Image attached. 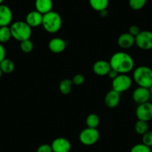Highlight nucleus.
I'll return each instance as SVG.
<instances>
[{"label": "nucleus", "instance_id": "obj_18", "mask_svg": "<svg viewBox=\"0 0 152 152\" xmlns=\"http://www.w3.org/2000/svg\"><path fill=\"white\" fill-rule=\"evenodd\" d=\"M89 3L93 10L102 12L106 11L109 5V0H89Z\"/></svg>", "mask_w": 152, "mask_h": 152}, {"label": "nucleus", "instance_id": "obj_15", "mask_svg": "<svg viewBox=\"0 0 152 152\" xmlns=\"http://www.w3.org/2000/svg\"><path fill=\"white\" fill-rule=\"evenodd\" d=\"M43 14L38 12L37 11H30L26 15V23L30 26L31 28L38 27L42 26V21H43Z\"/></svg>", "mask_w": 152, "mask_h": 152}, {"label": "nucleus", "instance_id": "obj_21", "mask_svg": "<svg viewBox=\"0 0 152 152\" xmlns=\"http://www.w3.org/2000/svg\"><path fill=\"white\" fill-rule=\"evenodd\" d=\"M72 81L71 79L65 78L62 80L59 84V90L63 95H68L71 93L72 87Z\"/></svg>", "mask_w": 152, "mask_h": 152}, {"label": "nucleus", "instance_id": "obj_17", "mask_svg": "<svg viewBox=\"0 0 152 152\" xmlns=\"http://www.w3.org/2000/svg\"><path fill=\"white\" fill-rule=\"evenodd\" d=\"M35 8L36 11L43 14L52 11L53 2L52 0H35Z\"/></svg>", "mask_w": 152, "mask_h": 152}, {"label": "nucleus", "instance_id": "obj_24", "mask_svg": "<svg viewBox=\"0 0 152 152\" xmlns=\"http://www.w3.org/2000/svg\"><path fill=\"white\" fill-rule=\"evenodd\" d=\"M147 0H129L130 8L134 11H139L144 8L145 5Z\"/></svg>", "mask_w": 152, "mask_h": 152}, {"label": "nucleus", "instance_id": "obj_19", "mask_svg": "<svg viewBox=\"0 0 152 152\" xmlns=\"http://www.w3.org/2000/svg\"><path fill=\"white\" fill-rule=\"evenodd\" d=\"M0 68L2 69V72L5 73V74H10V73L13 72L15 68L14 62L11 60L8 59V58H5V59L2 60L0 62Z\"/></svg>", "mask_w": 152, "mask_h": 152}, {"label": "nucleus", "instance_id": "obj_3", "mask_svg": "<svg viewBox=\"0 0 152 152\" xmlns=\"http://www.w3.org/2000/svg\"><path fill=\"white\" fill-rule=\"evenodd\" d=\"M42 26L44 30L49 33H56L61 28L62 18L58 12L51 11L43 14Z\"/></svg>", "mask_w": 152, "mask_h": 152}, {"label": "nucleus", "instance_id": "obj_5", "mask_svg": "<svg viewBox=\"0 0 152 152\" xmlns=\"http://www.w3.org/2000/svg\"><path fill=\"white\" fill-rule=\"evenodd\" d=\"M78 138L81 144L90 146L96 144L99 141L100 134L97 128H90L87 127L80 132Z\"/></svg>", "mask_w": 152, "mask_h": 152}, {"label": "nucleus", "instance_id": "obj_11", "mask_svg": "<svg viewBox=\"0 0 152 152\" xmlns=\"http://www.w3.org/2000/svg\"><path fill=\"white\" fill-rule=\"evenodd\" d=\"M13 20V13L11 8L5 5H0V27L8 26Z\"/></svg>", "mask_w": 152, "mask_h": 152}, {"label": "nucleus", "instance_id": "obj_8", "mask_svg": "<svg viewBox=\"0 0 152 152\" xmlns=\"http://www.w3.org/2000/svg\"><path fill=\"white\" fill-rule=\"evenodd\" d=\"M136 116L138 120L147 122L152 120V103L148 102L138 104L136 110Z\"/></svg>", "mask_w": 152, "mask_h": 152}, {"label": "nucleus", "instance_id": "obj_12", "mask_svg": "<svg viewBox=\"0 0 152 152\" xmlns=\"http://www.w3.org/2000/svg\"><path fill=\"white\" fill-rule=\"evenodd\" d=\"M111 66L109 61L99 60L94 63L93 66V71L96 75L99 76L107 75L110 71Z\"/></svg>", "mask_w": 152, "mask_h": 152}, {"label": "nucleus", "instance_id": "obj_9", "mask_svg": "<svg viewBox=\"0 0 152 152\" xmlns=\"http://www.w3.org/2000/svg\"><path fill=\"white\" fill-rule=\"evenodd\" d=\"M53 152H70L72 148L71 142L64 137H58L51 143Z\"/></svg>", "mask_w": 152, "mask_h": 152}, {"label": "nucleus", "instance_id": "obj_30", "mask_svg": "<svg viewBox=\"0 0 152 152\" xmlns=\"http://www.w3.org/2000/svg\"><path fill=\"white\" fill-rule=\"evenodd\" d=\"M140 31H140V28L137 26H131L129 28V30H128V33H130L134 37H137L140 34Z\"/></svg>", "mask_w": 152, "mask_h": 152}, {"label": "nucleus", "instance_id": "obj_26", "mask_svg": "<svg viewBox=\"0 0 152 152\" xmlns=\"http://www.w3.org/2000/svg\"><path fill=\"white\" fill-rule=\"evenodd\" d=\"M130 152H151V149L150 147L145 145L142 142L134 145L131 148Z\"/></svg>", "mask_w": 152, "mask_h": 152}, {"label": "nucleus", "instance_id": "obj_34", "mask_svg": "<svg viewBox=\"0 0 152 152\" xmlns=\"http://www.w3.org/2000/svg\"><path fill=\"white\" fill-rule=\"evenodd\" d=\"M2 74H3V72H2V69H1V68H0V78H2Z\"/></svg>", "mask_w": 152, "mask_h": 152}, {"label": "nucleus", "instance_id": "obj_23", "mask_svg": "<svg viewBox=\"0 0 152 152\" xmlns=\"http://www.w3.org/2000/svg\"><path fill=\"white\" fill-rule=\"evenodd\" d=\"M148 124L147 122H145V121L138 120L135 123V125H134V130H135L136 132L142 136L148 131Z\"/></svg>", "mask_w": 152, "mask_h": 152}, {"label": "nucleus", "instance_id": "obj_31", "mask_svg": "<svg viewBox=\"0 0 152 152\" xmlns=\"http://www.w3.org/2000/svg\"><path fill=\"white\" fill-rule=\"evenodd\" d=\"M6 58V50L2 43H0V62Z\"/></svg>", "mask_w": 152, "mask_h": 152}, {"label": "nucleus", "instance_id": "obj_1", "mask_svg": "<svg viewBox=\"0 0 152 152\" xmlns=\"http://www.w3.org/2000/svg\"><path fill=\"white\" fill-rule=\"evenodd\" d=\"M111 69L119 74H128L134 68V61L129 54L118 52L111 56L109 61Z\"/></svg>", "mask_w": 152, "mask_h": 152}, {"label": "nucleus", "instance_id": "obj_13", "mask_svg": "<svg viewBox=\"0 0 152 152\" xmlns=\"http://www.w3.org/2000/svg\"><path fill=\"white\" fill-rule=\"evenodd\" d=\"M49 49L52 53L59 54L64 52L66 48V42L60 37H54L49 42Z\"/></svg>", "mask_w": 152, "mask_h": 152}, {"label": "nucleus", "instance_id": "obj_33", "mask_svg": "<svg viewBox=\"0 0 152 152\" xmlns=\"http://www.w3.org/2000/svg\"><path fill=\"white\" fill-rule=\"evenodd\" d=\"M149 91H150V93H151V97H152V86L149 88Z\"/></svg>", "mask_w": 152, "mask_h": 152}, {"label": "nucleus", "instance_id": "obj_20", "mask_svg": "<svg viewBox=\"0 0 152 152\" xmlns=\"http://www.w3.org/2000/svg\"><path fill=\"white\" fill-rule=\"evenodd\" d=\"M100 124V118L96 113H90L86 118V125L87 128H97Z\"/></svg>", "mask_w": 152, "mask_h": 152}, {"label": "nucleus", "instance_id": "obj_25", "mask_svg": "<svg viewBox=\"0 0 152 152\" xmlns=\"http://www.w3.org/2000/svg\"><path fill=\"white\" fill-rule=\"evenodd\" d=\"M20 49L24 53H30L34 49L33 42L30 39L20 42Z\"/></svg>", "mask_w": 152, "mask_h": 152}, {"label": "nucleus", "instance_id": "obj_2", "mask_svg": "<svg viewBox=\"0 0 152 152\" xmlns=\"http://www.w3.org/2000/svg\"><path fill=\"white\" fill-rule=\"evenodd\" d=\"M133 78L138 87L149 89L152 86V69L146 66H140L134 69Z\"/></svg>", "mask_w": 152, "mask_h": 152}, {"label": "nucleus", "instance_id": "obj_35", "mask_svg": "<svg viewBox=\"0 0 152 152\" xmlns=\"http://www.w3.org/2000/svg\"><path fill=\"white\" fill-rule=\"evenodd\" d=\"M4 0H0V5H2V2H3Z\"/></svg>", "mask_w": 152, "mask_h": 152}, {"label": "nucleus", "instance_id": "obj_4", "mask_svg": "<svg viewBox=\"0 0 152 152\" xmlns=\"http://www.w3.org/2000/svg\"><path fill=\"white\" fill-rule=\"evenodd\" d=\"M31 28L26 21L14 22L10 27L12 37L20 42L30 39L32 34Z\"/></svg>", "mask_w": 152, "mask_h": 152}, {"label": "nucleus", "instance_id": "obj_27", "mask_svg": "<svg viewBox=\"0 0 152 152\" xmlns=\"http://www.w3.org/2000/svg\"><path fill=\"white\" fill-rule=\"evenodd\" d=\"M142 141L143 144L148 147H152V131H148L145 134H144L142 137Z\"/></svg>", "mask_w": 152, "mask_h": 152}, {"label": "nucleus", "instance_id": "obj_28", "mask_svg": "<svg viewBox=\"0 0 152 152\" xmlns=\"http://www.w3.org/2000/svg\"><path fill=\"white\" fill-rule=\"evenodd\" d=\"M72 81V84H75V85H82L84 81H85V78H84V76L82 74H76L75 75L73 76Z\"/></svg>", "mask_w": 152, "mask_h": 152}, {"label": "nucleus", "instance_id": "obj_32", "mask_svg": "<svg viewBox=\"0 0 152 152\" xmlns=\"http://www.w3.org/2000/svg\"><path fill=\"white\" fill-rule=\"evenodd\" d=\"M118 75H119V73H118L116 70H114V69H111L110 71L109 72V73H108L107 75L109 76L110 78H111L112 80H113L114 78H116V77H117Z\"/></svg>", "mask_w": 152, "mask_h": 152}, {"label": "nucleus", "instance_id": "obj_6", "mask_svg": "<svg viewBox=\"0 0 152 152\" xmlns=\"http://www.w3.org/2000/svg\"><path fill=\"white\" fill-rule=\"evenodd\" d=\"M132 78L127 74H119L112 81L113 90L121 93L131 88L132 85Z\"/></svg>", "mask_w": 152, "mask_h": 152}, {"label": "nucleus", "instance_id": "obj_29", "mask_svg": "<svg viewBox=\"0 0 152 152\" xmlns=\"http://www.w3.org/2000/svg\"><path fill=\"white\" fill-rule=\"evenodd\" d=\"M37 152H53L51 145L42 144L37 149Z\"/></svg>", "mask_w": 152, "mask_h": 152}, {"label": "nucleus", "instance_id": "obj_22", "mask_svg": "<svg viewBox=\"0 0 152 152\" xmlns=\"http://www.w3.org/2000/svg\"><path fill=\"white\" fill-rule=\"evenodd\" d=\"M12 37L11 35V29L8 26H3V27H0V43H5L11 40Z\"/></svg>", "mask_w": 152, "mask_h": 152}, {"label": "nucleus", "instance_id": "obj_16", "mask_svg": "<svg viewBox=\"0 0 152 152\" xmlns=\"http://www.w3.org/2000/svg\"><path fill=\"white\" fill-rule=\"evenodd\" d=\"M117 43L119 47L124 49H128L132 47L135 44V37L126 32L119 35L118 37Z\"/></svg>", "mask_w": 152, "mask_h": 152}, {"label": "nucleus", "instance_id": "obj_10", "mask_svg": "<svg viewBox=\"0 0 152 152\" xmlns=\"http://www.w3.org/2000/svg\"><path fill=\"white\" fill-rule=\"evenodd\" d=\"M133 100L138 104L149 102L151 98V93L149 89L145 87H138L134 90L132 94Z\"/></svg>", "mask_w": 152, "mask_h": 152}, {"label": "nucleus", "instance_id": "obj_14", "mask_svg": "<svg viewBox=\"0 0 152 152\" xmlns=\"http://www.w3.org/2000/svg\"><path fill=\"white\" fill-rule=\"evenodd\" d=\"M120 93L114 90H111L105 95L104 103L109 108H115L120 102Z\"/></svg>", "mask_w": 152, "mask_h": 152}, {"label": "nucleus", "instance_id": "obj_7", "mask_svg": "<svg viewBox=\"0 0 152 152\" xmlns=\"http://www.w3.org/2000/svg\"><path fill=\"white\" fill-rule=\"evenodd\" d=\"M135 44L142 50L152 49V32L150 31H141L135 37Z\"/></svg>", "mask_w": 152, "mask_h": 152}]
</instances>
